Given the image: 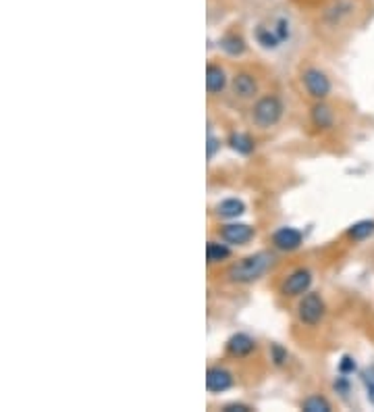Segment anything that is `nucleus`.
<instances>
[{
	"instance_id": "nucleus-1",
	"label": "nucleus",
	"mask_w": 374,
	"mask_h": 412,
	"mask_svg": "<svg viewBox=\"0 0 374 412\" xmlns=\"http://www.w3.org/2000/svg\"><path fill=\"white\" fill-rule=\"evenodd\" d=\"M271 264H273V254L256 252V254H250V256L237 260L235 264H231L229 271H226V279L231 283L247 285V283L258 281L271 269Z\"/></svg>"
},
{
	"instance_id": "nucleus-2",
	"label": "nucleus",
	"mask_w": 374,
	"mask_h": 412,
	"mask_svg": "<svg viewBox=\"0 0 374 412\" xmlns=\"http://www.w3.org/2000/svg\"><path fill=\"white\" fill-rule=\"evenodd\" d=\"M285 115V104L283 100L277 96V94H266V96H260L252 111H250V119L252 123L258 127V129H271L275 127Z\"/></svg>"
},
{
	"instance_id": "nucleus-3",
	"label": "nucleus",
	"mask_w": 374,
	"mask_h": 412,
	"mask_svg": "<svg viewBox=\"0 0 374 412\" xmlns=\"http://www.w3.org/2000/svg\"><path fill=\"white\" fill-rule=\"evenodd\" d=\"M256 42L266 48V50H275L279 48L283 42L289 40L292 36V25L285 17H277L271 25H258L256 27Z\"/></svg>"
},
{
	"instance_id": "nucleus-4",
	"label": "nucleus",
	"mask_w": 374,
	"mask_h": 412,
	"mask_svg": "<svg viewBox=\"0 0 374 412\" xmlns=\"http://www.w3.org/2000/svg\"><path fill=\"white\" fill-rule=\"evenodd\" d=\"M326 315V304L320 294L308 292L298 304V319L305 327H318Z\"/></svg>"
},
{
	"instance_id": "nucleus-5",
	"label": "nucleus",
	"mask_w": 374,
	"mask_h": 412,
	"mask_svg": "<svg viewBox=\"0 0 374 412\" xmlns=\"http://www.w3.org/2000/svg\"><path fill=\"white\" fill-rule=\"evenodd\" d=\"M301 83H303L305 92H308L314 100H324V98L331 94V90H333L329 76H326L322 69H318V67H308V69H303V71H301Z\"/></svg>"
},
{
	"instance_id": "nucleus-6",
	"label": "nucleus",
	"mask_w": 374,
	"mask_h": 412,
	"mask_svg": "<svg viewBox=\"0 0 374 412\" xmlns=\"http://www.w3.org/2000/svg\"><path fill=\"white\" fill-rule=\"evenodd\" d=\"M310 285H312V273L308 269H296L281 283V294L285 298H298V296L308 294Z\"/></svg>"
},
{
	"instance_id": "nucleus-7",
	"label": "nucleus",
	"mask_w": 374,
	"mask_h": 412,
	"mask_svg": "<svg viewBox=\"0 0 374 412\" xmlns=\"http://www.w3.org/2000/svg\"><path fill=\"white\" fill-rule=\"evenodd\" d=\"M219 236L229 246H245L254 240L256 229L247 223H226L221 227Z\"/></svg>"
},
{
	"instance_id": "nucleus-8",
	"label": "nucleus",
	"mask_w": 374,
	"mask_h": 412,
	"mask_svg": "<svg viewBox=\"0 0 374 412\" xmlns=\"http://www.w3.org/2000/svg\"><path fill=\"white\" fill-rule=\"evenodd\" d=\"M303 244V234L296 227H281L273 234V246L281 252H294Z\"/></svg>"
},
{
	"instance_id": "nucleus-9",
	"label": "nucleus",
	"mask_w": 374,
	"mask_h": 412,
	"mask_svg": "<svg viewBox=\"0 0 374 412\" xmlns=\"http://www.w3.org/2000/svg\"><path fill=\"white\" fill-rule=\"evenodd\" d=\"M233 388V373L224 367H210L206 373V390L210 394H223Z\"/></svg>"
},
{
	"instance_id": "nucleus-10",
	"label": "nucleus",
	"mask_w": 374,
	"mask_h": 412,
	"mask_svg": "<svg viewBox=\"0 0 374 412\" xmlns=\"http://www.w3.org/2000/svg\"><path fill=\"white\" fill-rule=\"evenodd\" d=\"M231 90L237 98L241 100H250L258 94V82L252 73L247 71H239L231 78Z\"/></svg>"
},
{
	"instance_id": "nucleus-11",
	"label": "nucleus",
	"mask_w": 374,
	"mask_h": 412,
	"mask_svg": "<svg viewBox=\"0 0 374 412\" xmlns=\"http://www.w3.org/2000/svg\"><path fill=\"white\" fill-rule=\"evenodd\" d=\"M256 350V339L247 333H235L226 339V354L233 358H247Z\"/></svg>"
},
{
	"instance_id": "nucleus-12",
	"label": "nucleus",
	"mask_w": 374,
	"mask_h": 412,
	"mask_svg": "<svg viewBox=\"0 0 374 412\" xmlns=\"http://www.w3.org/2000/svg\"><path fill=\"white\" fill-rule=\"evenodd\" d=\"M310 119H312V125L320 132H326L335 125V113L324 100H316V104L310 108Z\"/></svg>"
},
{
	"instance_id": "nucleus-13",
	"label": "nucleus",
	"mask_w": 374,
	"mask_h": 412,
	"mask_svg": "<svg viewBox=\"0 0 374 412\" xmlns=\"http://www.w3.org/2000/svg\"><path fill=\"white\" fill-rule=\"evenodd\" d=\"M229 83V78L224 73V69L217 63H208L206 67V90L210 96H217V94H223L224 87Z\"/></svg>"
},
{
	"instance_id": "nucleus-14",
	"label": "nucleus",
	"mask_w": 374,
	"mask_h": 412,
	"mask_svg": "<svg viewBox=\"0 0 374 412\" xmlns=\"http://www.w3.org/2000/svg\"><path fill=\"white\" fill-rule=\"evenodd\" d=\"M226 144L231 146V150H235L241 157H250L256 150V142L252 140V136L241 134V132H233L226 140Z\"/></svg>"
},
{
	"instance_id": "nucleus-15",
	"label": "nucleus",
	"mask_w": 374,
	"mask_h": 412,
	"mask_svg": "<svg viewBox=\"0 0 374 412\" xmlns=\"http://www.w3.org/2000/svg\"><path fill=\"white\" fill-rule=\"evenodd\" d=\"M219 46H221V50H223L224 55H229V57H241L247 50L245 40L241 36H237V34H224L223 38L219 40Z\"/></svg>"
},
{
	"instance_id": "nucleus-16",
	"label": "nucleus",
	"mask_w": 374,
	"mask_h": 412,
	"mask_svg": "<svg viewBox=\"0 0 374 412\" xmlns=\"http://www.w3.org/2000/svg\"><path fill=\"white\" fill-rule=\"evenodd\" d=\"M243 213H245V204L239 198H224L223 202L217 204V215L221 219H231L233 221V219L241 217Z\"/></svg>"
},
{
	"instance_id": "nucleus-17",
	"label": "nucleus",
	"mask_w": 374,
	"mask_h": 412,
	"mask_svg": "<svg viewBox=\"0 0 374 412\" xmlns=\"http://www.w3.org/2000/svg\"><path fill=\"white\" fill-rule=\"evenodd\" d=\"M229 256H231V248H229L226 242L221 244V242L210 240V242L206 244V260H208V264H219V262H224Z\"/></svg>"
},
{
	"instance_id": "nucleus-18",
	"label": "nucleus",
	"mask_w": 374,
	"mask_h": 412,
	"mask_svg": "<svg viewBox=\"0 0 374 412\" xmlns=\"http://www.w3.org/2000/svg\"><path fill=\"white\" fill-rule=\"evenodd\" d=\"M371 236H374V221H358L347 229V238H352L354 242H364Z\"/></svg>"
},
{
	"instance_id": "nucleus-19",
	"label": "nucleus",
	"mask_w": 374,
	"mask_h": 412,
	"mask_svg": "<svg viewBox=\"0 0 374 412\" xmlns=\"http://www.w3.org/2000/svg\"><path fill=\"white\" fill-rule=\"evenodd\" d=\"M301 411L303 412H331L333 406L324 396H310L301 402Z\"/></svg>"
},
{
	"instance_id": "nucleus-20",
	"label": "nucleus",
	"mask_w": 374,
	"mask_h": 412,
	"mask_svg": "<svg viewBox=\"0 0 374 412\" xmlns=\"http://www.w3.org/2000/svg\"><path fill=\"white\" fill-rule=\"evenodd\" d=\"M219 150H221V140L208 129V138H206V155H208V161H213Z\"/></svg>"
},
{
	"instance_id": "nucleus-21",
	"label": "nucleus",
	"mask_w": 374,
	"mask_h": 412,
	"mask_svg": "<svg viewBox=\"0 0 374 412\" xmlns=\"http://www.w3.org/2000/svg\"><path fill=\"white\" fill-rule=\"evenodd\" d=\"M271 356H273V362H275L277 367H283V364L287 362V358H289L287 350L281 348L279 343H273V346H271Z\"/></svg>"
},
{
	"instance_id": "nucleus-22",
	"label": "nucleus",
	"mask_w": 374,
	"mask_h": 412,
	"mask_svg": "<svg viewBox=\"0 0 374 412\" xmlns=\"http://www.w3.org/2000/svg\"><path fill=\"white\" fill-rule=\"evenodd\" d=\"M356 371V360L350 356H343V360L339 362V373L341 375H352Z\"/></svg>"
},
{
	"instance_id": "nucleus-23",
	"label": "nucleus",
	"mask_w": 374,
	"mask_h": 412,
	"mask_svg": "<svg viewBox=\"0 0 374 412\" xmlns=\"http://www.w3.org/2000/svg\"><path fill=\"white\" fill-rule=\"evenodd\" d=\"M254 409L247 406V404H241V402H233V404H224L223 412H252Z\"/></svg>"
},
{
	"instance_id": "nucleus-24",
	"label": "nucleus",
	"mask_w": 374,
	"mask_h": 412,
	"mask_svg": "<svg viewBox=\"0 0 374 412\" xmlns=\"http://www.w3.org/2000/svg\"><path fill=\"white\" fill-rule=\"evenodd\" d=\"M335 390L337 392H341V396H345L347 392H350V383H347V377L343 375V377H339L337 381H335Z\"/></svg>"
},
{
	"instance_id": "nucleus-25",
	"label": "nucleus",
	"mask_w": 374,
	"mask_h": 412,
	"mask_svg": "<svg viewBox=\"0 0 374 412\" xmlns=\"http://www.w3.org/2000/svg\"><path fill=\"white\" fill-rule=\"evenodd\" d=\"M368 400L374 404V381L368 385Z\"/></svg>"
}]
</instances>
